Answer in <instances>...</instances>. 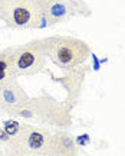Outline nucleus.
<instances>
[{
  "label": "nucleus",
  "instance_id": "f257e3e1",
  "mask_svg": "<svg viewBox=\"0 0 125 156\" xmlns=\"http://www.w3.org/2000/svg\"><path fill=\"white\" fill-rule=\"evenodd\" d=\"M9 116L23 119L29 123L35 122L49 127H59L62 130L71 127L72 124L71 108L63 101L55 100L49 94H40L33 98L30 97L25 104L12 110Z\"/></svg>",
  "mask_w": 125,
  "mask_h": 156
},
{
  "label": "nucleus",
  "instance_id": "f03ea898",
  "mask_svg": "<svg viewBox=\"0 0 125 156\" xmlns=\"http://www.w3.org/2000/svg\"><path fill=\"white\" fill-rule=\"evenodd\" d=\"M13 46L0 51V113L9 114L16 107L25 104L30 95L17 81L13 69Z\"/></svg>",
  "mask_w": 125,
  "mask_h": 156
},
{
  "label": "nucleus",
  "instance_id": "7ed1b4c3",
  "mask_svg": "<svg viewBox=\"0 0 125 156\" xmlns=\"http://www.w3.org/2000/svg\"><path fill=\"white\" fill-rule=\"evenodd\" d=\"M43 0H0V20L12 29H38Z\"/></svg>",
  "mask_w": 125,
  "mask_h": 156
},
{
  "label": "nucleus",
  "instance_id": "20e7f679",
  "mask_svg": "<svg viewBox=\"0 0 125 156\" xmlns=\"http://www.w3.org/2000/svg\"><path fill=\"white\" fill-rule=\"evenodd\" d=\"M92 55L91 46L75 36H50L49 59L56 67L71 71L83 65Z\"/></svg>",
  "mask_w": 125,
  "mask_h": 156
},
{
  "label": "nucleus",
  "instance_id": "39448f33",
  "mask_svg": "<svg viewBox=\"0 0 125 156\" xmlns=\"http://www.w3.org/2000/svg\"><path fill=\"white\" fill-rule=\"evenodd\" d=\"M52 130L40 127L29 122H23L20 130L5 146V156H42L49 142Z\"/></svg>",
  "mask_w": 125,
  "mask_h": 156
},
{
  "label": "nucleus",
  "instance_id": "423d86ee",
  "mask_svg": "<svg viewBox=\"0 0 125 156\" xmlns=\"http://www.w3.org/2000/svg\"><path fill=\"white\" fill-rule=\"evenodd\" d=\"M49 48L50 38L35 39L27 44L13 46L12 62L17 77L40 73L49 58Z\"/></svg>",
  "mask_w": 125,
  "mask_h": 156
},
{
  "label": "nucleus",
  "instance_id": "0eeeda50",
  "mask_svg": "<svg viewBox=\"0 0 125 156\" xmlns=\"http://www.w3.org/2000/svg\"><path fill=\"white\" fill-rule=\"evenodd\" d=\"M88 69L86 67H81L75 68V69H71V71H68L65 75H60V77H53L56 83H59L63 88L66 90V98H65V103L66 106L69 107V108H73L76 106V103L79 100V97H81V93H82V87H83V83H85V78L88 75Z\"/></svg>",
  "mask_w": 125,
  "mask_h": 156
},
{
  "label": "nucleus",
  "instance_id": "6e6552de",
  "mask_svg": "<svg viewBox=\"0 0 125 156\" xmlns=\"http://www.w3.org/2000/svg\"><path fill=\"white\" fill-rule=\"evenodd\" d=\"M82 2L78 0H43V10L50 25L65 22L66 19L82 15Z\"/></svg>",
  "mask_w": 125,
  "mask_h": 156
},
{
  "label": "nucleus",
  "instance_id": "1a4fd4ad",
  "mask_svg": "<svg viewBox=\"0 0 125 156\" xmlns=\"http://www.w3.org/2000/svg\"><path fill=\"white\" fill-rule=\"evenodd\" d=\"M79 146L69 132L56 129L52 130L49 142L42 156H79Z\"/></svg>",
  "mask_w": 125,
  "mask_h": 156
},
{
  "label": "nucleus",
  "instance_id": "9d476101",
  "mask_svg": "<svg viewBox=\"0 0 125 156\" xmlns=\"http://www.w3.org/2000/svg\"><path fill=\"white\" fill-rule=\"evenodd\" d=\"M25 156H32V155H25Z\"/></svg>",
  "mask_w": 125,
  "mask_h": 156
}]
</instances>
